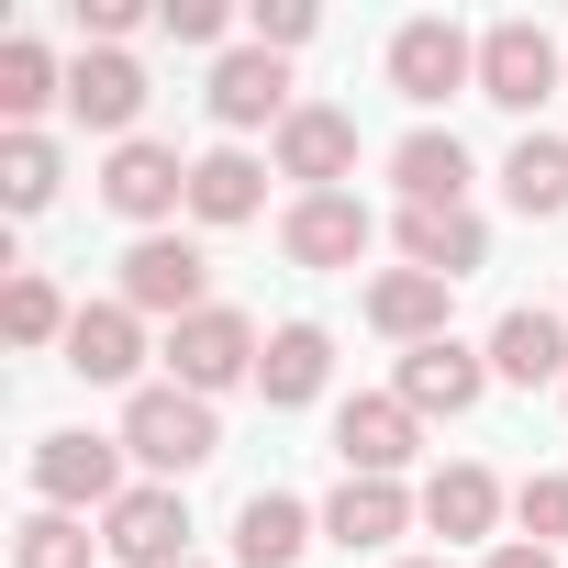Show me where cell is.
<instances>
[{"mask_svg": "<svg viewBox=\"0 0 568 568\" xmlns=\"http://www.w3.org/2000/svg\"><path fill=\"white\" fill-rule=\"evenodd\" d=\"M123 457L145 468V479H190V468H212L223 457V424H212V402L201 390H179V379H156V390H134L123 402Z\"/></svg>", "mask_w": 568, "mask_h": 568, "instance_id": "cell-1", "label": "cell"}, {"mask_svg": "<svg viewBox=\"0 0 568 568\" xmlns=\"http://www.w3.org/2000/svg\"><path fill=\"white\" fill-rule=\"evenodd\" d=\"M190 568H201V557H190Z\"/></svg>", "mask_w": 568, "mask_h": 568, "instance_id": "cell-36", "label": "cell"}, {"mask_svg": "<svg viewBox=\"0 0 568 568\" xmlns=\"http://www.w3.org/2000/svg\"><path fill=\"white\" fill-rule=\"evenodd\" d=\"M390 568H446V557H390Z\"/></svg>", "mask_w": 568, "mask_h": 568, "instance_id": "cell-35", "label": "cell"}, {"mask_svg": "<svg viewBox=\"0 0 568 568\" xmlns=\"http://www.w3.org/2000/svg\"><path fill=\"white\" fill-rule=\"evenodd\" d=\"M490 379H513V390H568V313H546V302H513L501 324H490Z\"/></svg>", "mask_w": 568, "mask_h": 568, "instance_id": "cell-15", "label": "cell"}, {"mask_svg": "<svg viewBox=\"0 0 568 568\" xmlns=\"http://www.w3.org/2000/svg\"><path fill=\"white\" fill-rule=\"evenodd\" d=\"M57 179H68V168H57V145H45V134H0V201H12V212H45V201H57Z\"/></svg>", "mask_w": 568, "mask_h": 568, "instance_id": "cell-28", "label": "cell"}, {"mask_svg": "<svg viewBox=\"0 0 568 568\" xmlns=\"http://www.w3.org/2000/svg\"><path fill=\"white\" fill-rule=\"evenodd\" d=\"M479 568H557V546H535V535H501Z\"/></svg>", "mask_w": 568, "mask_h": 568, "instance_id": "cell-34", "label": "cell"}, {"mask_svg": "<svg viewBox=\"0 0 568 568\" xmlns=\"http://www.w3.org/2000/svg\"><path fill=\"white\" fill-rule=\"evenodd\" d=\"M101 201L123 212V223H168V212H190V168H179V145H156V134H134V145H112L101 156Z\"/></svg>", "mask_w": 568, "mask_h": 568, "instance_id": "cell-7", "label": "cell"}, {"mask_svg": "<svg viewBox=\"0 0 568 568\" xmlns=\"http://www.w3.org/2000/svg\"><path fill=\"white\" fill-rule=\"evenodd\" d=\"M101 546H112V568H190V501L168 479H134L101 513Z\"/></svg>", "mask_w": 568, "mask_h": 568, "instance_id": "cell-5", "label": "cell"}, {"mask_svg": "<svg viewBox=\"0 0 568 568\" xmlns=\"http://www.w3.org/2000/svg\"><path fill=\"white\" fill-rule=\"evenodd\" d=\"M413 435H424V413H413L402 390H357V402L335 413V457H346V479H402V468H413Z\"/></svg>", "mask_w": 568, "mask_h": 568, "instance_id": "cell-8", "label": "cell"}, {"mask_svg": "<svg viewBox=\"0 0 568 568\" xmlns=\"http://www.w3.org/2000/svg\"><path fill=\"white\" fill-rule=\"evenodd\" d=\"M390 179H402V212H468V145L457 134H402V156H390Z\"/></svg>", "mask_w": 568, "mask_h": 568, "instance_id": "cell-19", "label": "cell"}, {"mask_svg": "<svg viewBox=\"0 0 568 568\" xmlns=\"http://www.w3.org/2000/svg\"><path fill=\"white\" fill-rule=\"evenodd\" d=\"M390 90L402 101H457V90H479V34H457L446 12H424V23H402L390 34Z\"/></svg>", "mask_w": 568, "mask_h": 568, "instance_id": "cell-3", "label": "cell"}, {"mask_svg": "<svg viewBox=\"0 0 568 568\" xmlns=\"http://www.w3.org/2000/svg\"><path fill=\"white\" fill-rule=\"evenodd\" d=\"M413 413H479V390H490V346H457V335H435V346H402V379H390Z\"/></svg>", "mask_w": 568, "mask_h": 568, "instance_id": "cell-12", "label": "cell"}, {"mask_svg": "<svg viewBox=\"0 0 568 568\" xmlns=\"http://www.w3.org/2000/svg\"><path fill=\"white\" fill-rule=\"evenodd\" d=\"M134 23H145V0H79V34L90 45H123Z\"/></svg>", "mask_w": 568, "mask_h": 568, "instance_id": "cell-33", "label": "cell"}, {"mask_svg": "<svg viewBox=\"0 0 568 568\" xmlns=\"http://www.w3.org/2000/svg\"><path fill=\"white\" fill-rule=\"evenodd\" d=\"M34 490L45 513H112L134 479H123V435H45L34 446Z\"/></svg>", "mask_w": 568, "mask_h": 568, "instance_id": "cell-4", "label": "cell"}, {"mask_svg": "<svg viewBox=\"0 0 568 568\" xmlns=\"http://www.w3.org/2000/svg\"><path fill=\"white\" fill-rule=\"evenodd\" d=\"M68 302H57V278L45 267H12V291H0V335H12V346H68Z\"/></svg>", "mask_w": 568, "mask_h": 568, "instance_id": "cell-27", "label": "cell"}, {"mask_svg": "<svg viewBox=\"0 0 568 568\" xmlns=\"http://www.w3.org/2000/svg\"><path fill=\"white\" fill-rule=\"evenodd\" d=\"M256 357H267V346H256V324H245V313H223V302H212V313H190V324L168 335V379H179V390H201V402H212V390H234V379H256Z\"/></svg>", "mask_w": 568, "mask_h": 568, "instance_id": "cell-6", "label": "cell"}, {"mask_svg": "<svg viewBox=\"0 0 568 568\" xmlns=\"http://www.w3.org/2000/svg\"><path fill=\"white\" fill-rule=\"evenodd\" d=\"M413 513H424V501H413L402 479H346V490L324 501V535H335L346 557H368V546H390V535H402Z\"/></svg>", "mask_w": 568, "mask_h": 568, "instance_id": "cell-21", "label": "cell"}, {"mask_svg": "<svg viewBox=\"0 0 568 568\" xmlns=\"http://www.w3.org/2000/svg\"><path fill=\"white\" fill-rule=\"evenodd\" d=\"M546 90H557V45H546L535 23H490V34H479V101L546 112Z\"/></svg>", "mask_w": 568, "mask_h": 568, "instance_id": "cell-14", "label": "cell"}, {"mask_svg": "<svg viewBox=\"0 0 568 568\" xmlns=\"http://www.w3.org/2000/svg\"><path fill=\"white\" fill-rule=\"evenodd\" d=\"M278 179H302V190H346V179H357V112L302 101L291 123H278Z\"/></svg>", "mask_w": 568, "mask_h": 568, "instance_id": "cell-13", "label": "cell"}, {"mask_svg": "<svg viewBox=\"0 0 568 568\" xmlns=\"http://www.w3.org/2000/svg\"><path fill=\"white\" fill-rule=\"evenodd\" d=\"M368 201L357 190H302L291 212H278V245H291V267H357L368 256Z\"/></svg>", "mask_w": 568, "mask_h": 568, "instance_id": "cell-9", "label": "cell"}, {"mask_svg": "<svg viewBox=\"0 0 568 568\" xmlns=\"http://www.w3.org/2000/svg\"><path fill=\"white\" fill-rule=\"evenodd\" d=\"M68 368H79L90 390H145V379H134V368H145V313H134V302H79Z\"/></svg>", "mask_w": 568, "mask_h": 568, "instance_id": "cell-11", "label": "cell"}, {"mask_svg": "<svg viewBox=\"0 0 568 568\" xmlns=\"http://www.w3.org/2000/svg\"><path fill=\"white\" fill-rule=\"evenodd\" d=\"M45 101H68V68H57L34 34H12V45H0V112H12V134H34Z\"/></svg>", "mask_w": 568, "mask_h": 568, "instance_id": "cell-26", "label": "cell"}, {"mask_svg": "<svg viewBox=\"0 0 568 568\" xmlns=\"http://www.w3.org/2000/svg\"><path fill=\"white\" fill-rule=\"evenodd\" d=\"M424 524H435L446 546H479V535L501 524V479H490V468H468V457H457V468H435V479H424Z\"/></svg>", "mask_w": 568, "mask_h": 568, "instance_id": "cell-23", "label": "cell"}, {"mask_svg": "<svg viewBox=\"0 0 568 568\" xmlns=\"http://www.w3.org/2000/svg\"><path fill=\"white\" fill-rule=\"evenodd\" d=\"M324 379H335V335H324V324H278V335H267V357H256V390H267V413H302V402H324Z\"/></svg>", "mask_w": 568, "mask_h": 568, "instance_id": "cell-18", "label": "cell"}, {"mask_svg": "<svg viewBox=\"0 0 568 568\" xmlns=\"http://www.w3.org/2000/svg\"><path fill=\"white\" fill-rule=\"evenodd\" d=\"M156 23H168L179 45H223V23H234V12H223V0H156Z\"/></svg>", "mask_w": 568, "mask_h": 568, "instance_id": "cell-32", "label": "cell"}, {"mask_svg": "<svg viewBox=\"0 0 568 568\" xmlns=\"http://www.w3.org/2000/svg\"><path fill=\"white\" fill-rule=\"evenodd\" d=\"M501 190H513L524 223H557V212H568V145H557V134H524V145L501 156Z\"/></svg>", "mask_w": 568, "mask_h": 568, "instance_id": "cell-25", "label": "cell"}, {"mask_svg": "<svg viewBox=\"0 0 568 568\" xmlns=\"http://www.w3.org/2000/svg\"><path fill=\"white\" fill-rule=\"evenodd\" d=\"M256 45H267V57L313 45V0H256Z\"/></svg>", "mask_w": 568, "mask_h": 568, "instance_id": "cell-31", "label": "cell"}, {"mask_svg": "<svg viewBox=\"0 0 568 568\" xmlns=\"http://www.w3.org/2000/svg\"><path fill=\"white\" fill-rule=\"evenodd\" d=\"M446 302H457V291L424 278V267H379V278H368V324H379L390 346H435V335H446Z\"/></svg>", "mask_w": 568, "mask_h": 568, "instance_id": "cell-20", "label": "cell"}, {"mask_svg": "<svg viewBox=\"0 0 568 568\" xmlns=\"http://www.w3.org/2000/svg\"><path fill=\"white\" fill-rule=\"evenodd\" d=\"M201 101H212V123H223V134H256V123L278 134V123L302 112V101H291V68H278L267 45H234V57L212 68V90H201Z\"/></svg>", "mask_w": 568, "mask_h": 568, "instance_id": "cell-10", "label": "cell"}, {"mask_svg": "<svg viewBox=\"0 0 568 568\" xmlns=\"http://www.w3.org/2000/svg\"><path fill=\"white\" fill-rule=\"evenodd\" d=\"M12 568H90V524L79 513H34L12 535Z\"/></svg>", "mask_w": 568, "mask_h": 568, "instance_id": "cell-29", "label": "cell"}, {"mask_svg": "<svg viewBox=\"0 0 568 568\" xmlns=\"http://www.w3.org/2000/svg\"><path fill=\"white\" fill-rule=\"evenodd\" d=\"M302 546H313V513L291 490H256L234 513V568H302Z\"/></svg>", "mask_w": 568, "mask_h": 568, "instance_id": "cell-24", "label": "cell"}, {"mask_svg": "<svg viewBox=\"0 0 568 568\" xmlns=\"http://www.w3.org/2000/svg\"><path fill=\"white\" fill-rule=\"evenodd\" d=\"M513 524H524L535 546H557V535H568V468H546V479H524V490H513Z\"/></svg>", "mask_w": 568, "mask_h": 568, "instance_id": "cell-30", "label": "cell"}, {"mask_svg": "<svg viewBox=\"0 0 568 568\" xmlns=\"http://www.w3.org/2000/svg\"><path fill=\"white\" fill-rule=\"evenodd\" d=\"M390 234H402V267L446 278V291H457V278H479V267H490V234H479V212H402Z\"/></svg>", "mask_w": 568, "mask_h": 568, "instance_id": "cell-17", "label": "cell"}, {"mask_svg": "<svg viewBox=\"0 0 568 568\" xmlns=\"http://www.w3.org/2000/svg\"><path fill=\"white\" fill-rule=\"evenodd\" d=\"M68 112H79L90 134H112V145H134V112H145V68H134L123 45H90V57L68 68Z\"/></svg>", "mask_w": 568, "mask_h": 568, "instance_id": "cell-16", "label": "cell"}, {"mask_svg": "<svg viewBox=\"0 0 568 568\" xmlns=\"http://www.w3.org/2000/svg\"><path fill=\"white\" fill-rule=\"evenodd\" d=\"M123 302L156 313V324L179 335L190 313H212V256L179 245V234H134V256H123Z\"/></svg>", "mask_w": 568, "mask_h": 568, "instance_id": "cell-2", "label": "cell"}, {"mask_svg": "<svg viewBox=\"0 0 568 568\" xmlns=\"http://www.w3.org/2000/svg\"><path fill=\"white\" fill-rule=\"evenodd\" d=\"M256 201H267V168H256L245 145L190 156V223H256Z\"/></svg>", "mask_w": 568, "mask_h": 568, "instance_id": "cell-22", "label": "cell"}]
</instances>
